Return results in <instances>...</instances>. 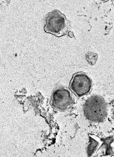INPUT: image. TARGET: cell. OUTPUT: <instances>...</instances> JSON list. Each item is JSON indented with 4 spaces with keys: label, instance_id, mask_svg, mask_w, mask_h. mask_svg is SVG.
Listing matches in <instances>:
<instances>
[{
    "label": "cell",
    "instance_id": "cell-6",
    "mask_svg": "<svg viewBox=\"0 0 114 157\" xmlns=\"http://www.w3.org/2000/svg\"><path fill=\"white\" fill-rule=\"evenodd\" d=\"M97 57V55L96 53L91 52H88L85 55L87 61L91 65H93L95 63Z\"/></svg>",
    "mask_w": 114,
    "mask_h": 157
},
{
    "label": "cell",
    "instance_id": "cell-3",
    "mask_svg": "<svg viewBox=\"0 0 114 157\" xmlns=\"http://www.w3.org/2000/svg\"><path fill=\"white\" fill-rule=\"evenodd\" d=\"M92 86L90 78L87 74L82 72L74 74L70 84L71 90L79 97L88 94L91 90Z\"/></svg>",
    "mask_w": 114,
    "mask_h": 157
},
{
    "label": "cell",
    "instance_id": "cell-2",
    "mask_svg": "<svg viewBox=\"0 0 114 157\" xmlns=\"http://www.w3.org/2000/svg\"><path fill=\"white\" fill-rule=\"evenodd\" d=\"M44 31L60 37L68 34L70 23L65 15L58 10L55 9L48 13L45 17Z\"/></svg>",
    "mask_w": 114,
    "mask_h": 157
},
{
    "label": "cell",
    "instance_id": "cell-1",
    "mask_svg": "<svg viewBox=\"0 0 114 157\" xmlns=\"http://www.w3.org/2000/svg\"><path fill=\"white\" fill-rule=\"evenodd\" d=\"M85 117L89 121L96 123L104 121L107 114V103L101 96L94 95L86 100L83 106Z\"/></svg>",
    "mask_w": 114,
    "mask_h": 157
},
{
    "label": "cell",
    "instance_id": "cell-5",
    "mask_svg": "<svg viewBox=\"0 0 114 157\" xmlns=\"http://www.w3.org/2000/svg\"><path fill=\"white\" fill-rule=\"evenodd\" d=\"M100 145L99 139L94 136H89V142L87 146V154L89 156H92L96 151Z\"/></svg>",
    "mask_w": 114,
    "mask_h": 157
},
{
    "label": "cell",
    "instance_id": "cell-4",
    "mask_svg": "<svg viewBox=\"0 0 114 157\" xmlns=\"http://www.w3.org/2000/svg\"><path fill=\"white\" fill-rule=\"evenodd\" d=\"M74 99L70 91L66 88L59 87L53 92L51 99V104L55 109L64 110L70 108L73 104Z\"/></svg>",
    "mask_w": 114,
    "mask_h": 157
}]
</instances>
